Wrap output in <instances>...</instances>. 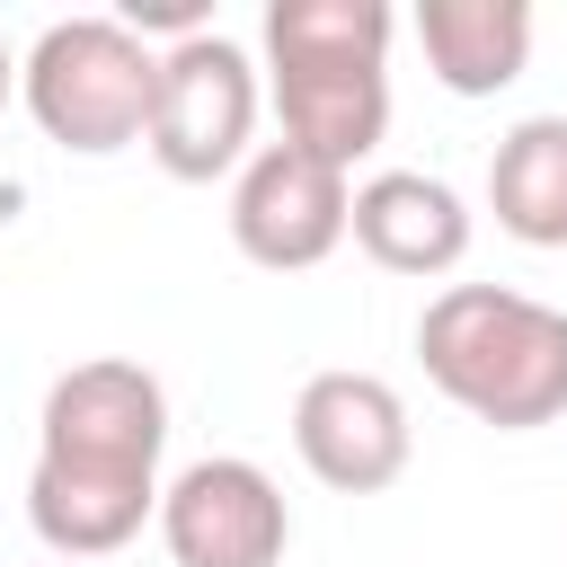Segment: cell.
<instances>
[{
	"mask_svg": "<svg viewBox=\"0 0 567 567\" xmlns=\"http://www.w3.org/2000/svg\"><path fill=\"white\" fill-rule=\"evenodd\" d=\"M159 452H168V390L133 354H89L53 372L35 408V470H27V523L53 558L89 567L142 540L159 523Z\"/></svg>",
	"mask_w": 567,
	"mask_h": 567,
	"instance_id": "cell-1",
	"label": "cell"
},
{
	"mask_svg": "<svg viewBox=\"0 0 567 567\" xmlns=\"http://www.w3.org/2000/svg\"><path fill=\"white\" fill-rule=\"evenodd\" d=\"M390 0H275L266 9V97L292 151L354 168L390 133Z\"/></svg>",
	"mask_w": 567,
	"mask_h": 567,
	"instance_id": "cell-2",
	"label": "cell"
},
{
	"mask_svg": "<svg viewBox=\"0 0 567 567\" xmlns=\"http://www.w3.org/2000/svg\"><path fill=\"white\" fill-rule=\"evenodd\" d=\"M416 363L461 416L496 434H532L567 416V310L532 292L443 284L416 310Z\"/></svg>",
	"mask_w": 567,
	"mask_h": 567,
	"instance_id": "cell-3",
	"label": "cell"
},
{
	"mask_svg": "<svg viewBox=\"0 0 567 567\" xmlns=\"http://www.w3.org/2000/svg\"><path fill=\"white\" fill-rule=\"evenodd\" d=\"M18 97H27L44 142H62L80 159H106V151L151 142L159 53L124 18H53L18 62Z\"/></svg>",
	"mask_w": 567,
	"mask_h": 567,
	"instance_id": "cell-4",
	"label": "cell"
},
{
	"mask_svg": "<svg viewBox=\"0 0 567 567\" xmlns=\"http://www.w3.org/2000/svg\"><path fill=\"white\" fill-rule=\"evenodd\" d=\"M257 62L248 44H230L221 27L213 35H186L159 53V97H151V159L177 177V186H213V177H239L257 159Z\"/></svg>",
	"mask_w": 567,
	"mask_h": 567,
	"instance_id": "cell-5",
	"label": "cell"
},
{
	"mask_svg": "<svg viewBox=\"0 0 567 567\" xmlns=\"http://www.w3.org/2000/svg\"><path fill=\"white\" fill-rule=\"evenodd\" d=\"M354 230V186L346 168L292 151V142H257V159L230 177V248L266 275H310L346 248Z\"/></svg>",
	"mask_w": 567,
	"mask_h": 567,
	"instance_id": "cell-6",
	"label": "cell"
},
{
	"mask_svg": "<svg viewBox=\"0 0 567 567\" xmlns=\"http://www.w3.org/2000/svg\"><path fill=\"white\" fill-rule=\"evenodd\" d=\"M159 549L177 567H284L292 505L257 461L204 452L159 487Z\"/></svg>",
	"mask_w": 567,
	"mask_h": 567,
	"instance_id": "cell-7",
	"label": "cell"
},
{
	"mask_svg": "<svg viewBox=\"0 0 567 567\" xmlns=\"http://www.w3.org/2000/svg\"><path fill=\"white\" fill-rule=\"evenodd\" d=\"M292 452L319 487L381 496V487H399L416 425H408V399L381 372H310L301 399H292Z\"/></svg>",
	"mask_w": 567,
	"mask_h": 567,
	"instance_id": "cell-8",
	"label": "cell"
},
{
	"mask_svg": "<svg viewBox=\"0 0 567 567\" xmlns=\"http://www.w3.org/2000/svg\"><path fill=\"white\" fill-rule=\"evenodd\" d=\"M381 275H452L470 257V204L452 177H425V168H381L354 186V230H346Z\"/></svg>",
	"mask_w": 567,
	"mask_h": 567,
	"instance_id": "cell-9",
	"label": "cell"
},
{
	"mask_svg": "<svg viewBox=\"0 0 567 567\" xmlns=\"http://www.w3.org/2000/svg\"><path fill=\"white\" fill-rule=\"evenodd\" d=\"M416 44H425V71L452 97H496L532 62V9L523 0H425Z\"/></svg>",
	"mask_w": 567,
	"mask_h": 567,
	"instance_id": "cell-10",
	"label": "cell"
},
{
	"mask_svg": "<svg viewBox=\"0 0 567 567\" xmlns=\"http://www.w3.org/2000/svg\"><path fill=\"white\" fill-rule=\"evenodd\" d=\"M487 213L523 248H567V115H523L487 151Z\"/></svg>",
	"mask_w": 567,
	"mask_h": 567,
	"instance_id": "cell-11",
	"label": "cell"
},
{
	"mask_svg": "<svg viewBox=\"0 0 567 567\" xmlns=\"http://www.w3.org/2000/svg\"><path fill=\"white\" fill-rule=\"evenodd\" d=\"M124 27L151 44V35H168V44H186V35H213V9L204 0H124Z\"/></svg>",
	"mask_w": 567,
	"mask_h": 567,
	"instance_id": "cell-12",
	"label": "cell"
},
{
	"mask_svg": "<svg viewBox=\"0 0 567 567\" xmlns=\"http://www.w3.org/2000/svg\"><path fill=\"white\" fill-rule=\"evenodd\" d=\"M9 97H18V53L0 44V106H9Z\"/></svg>",
	"mask_w": 567,
	"mask_h": 567,
	"instance_id": "cell-13",
	"label": "cell"
},
{
	"mask_svg": "<svg viewBox=\"0 0 567 567\" xmlns=\"http://www.w3.org/2000/svg\"><path fill=\"white\" fill-rule=\"evenodd\" d=\"M53 567H71V558H53Z\"/></svg>",
	"mask_w": 567,
	"mask_h": 567,
	"instance_id": "cell-14",
	"label": "cell"
}]
</instances>
